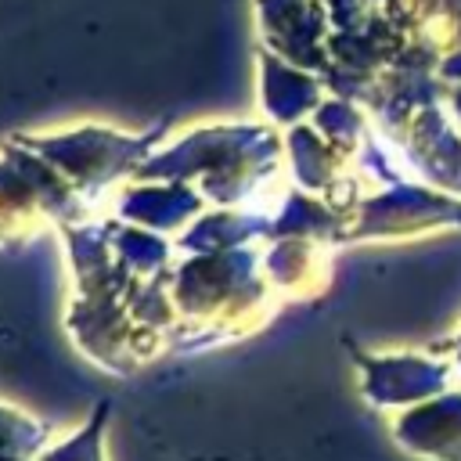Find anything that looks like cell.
Returning <instances> with one entry per match:
<instances>
[{"instance_id":"6da1fadb","label":"cell","mask_w":461,"mask_h":461,"mask_svg":"<svg viewBox=\"0 0 461 461\" xmlns=\"http://www.w3.org/2000/svg\"><path fill=\"white\" fill-rule=\"evenodd\" d=\"M364 371V396L378 411L414 407L450 385H457V367L436 346L400 349V353H353Z\"/></svg>"},{"instance_id":"7a4b0ae2","label":"cell","mask_w":461,"mask_h":461,"mask_svg":"<svg viewBox=\"0 0 461 461\" xmlns=\"http://www.w3.org/2000/svg\"><path fill=\"white\" fill-rule=\"evenodd\" d=\"M461 227V194L432 184L393 176L382 194L364 202L353 238H407L421 230Z\"/></svg>"},{"instance_id":"277c9868","label":"cell","mask_w":461,"mask_h":461,"mask_svg":"<svg viewBox=\"0 0 461 461\" xmlns=\"http://www.w3.org/2000/svg\"><path fill=\"white\" fill-rule=\"evenodd\" d=\"M407 162L432 187L461 194V126L439 104L421 108L407 122Z\"/></svg>"},{"instance_id":"3957f363","label":"cell","mask_w":461,"mask_h":461,"mask_svg":"<svg viewBox=\"0 0 461 461\" xmlns=\"http://www.w3.org/2000/svg\"><path fill=\"white\" fill-rule=\"evenodd\" d=\"M396 447L421 461H461V382L393 414Z\"/></svg>"},{"instance_id":"8992f818","label":"cell","mask_w":461,"mask_h":461,"mask_svg":"<svg viewBox=\"0 0 461 461\" xmlns=\"http://www.w3.org/2000/svg\"><path fill=\"white\" fill-rule=\"evenodd\" d=\"M447 108H450V119L461 126V86H454V90L447 94Z\"/></svg>"},{"instance_id":"5b68a950","label":"cell","mask_w":461,"mask_h":461,"mask_svg":"<svg viewBox=\"0 0 461 461\" xmlns=\"http://www.w3.org/2000/svg\"><path fill=\"white\" fill-rule=\"evenodd\" d=\"M432 346L454 360V367H457V382H461V328H457V331H454L447 342H432Z\"/></svg>"}]
</instances>
